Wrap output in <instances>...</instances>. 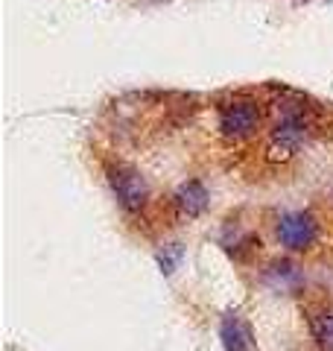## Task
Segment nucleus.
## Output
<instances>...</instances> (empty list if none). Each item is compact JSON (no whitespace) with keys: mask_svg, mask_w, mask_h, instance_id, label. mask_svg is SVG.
Returning a JSON list of instances; mask_svg holds the SVG:
<instances>
[{"mask_svg":"<svg viewBox=\"0 0 333 351\" xmlns=\"http://www.w3.org/2000/svg\"><path fill=\"white\" fill-rule=\"evenodd\" d=\"M263 112L249 97H237L219 106V135L225 141H246L260 129Z\"/></svg>","mask_w":333,"mask_h":351,"instance_id":"nucleus-1","label":"nucleus"},{"mask_svg":"<svg viewBox=\"0 0 333 351\" xmlns=\"http://www.w3.org/2000/svg\"><path fill=\"white\" fill-rule=\"evenodd\" d=\"M106 173H108V184H111V191H114L117 202L123 205L129 214H138L147 208L149 184L140 176V170L129 167V164H108Z\"/></svg>","mask_w":333,"mask_h":351,"instance_id":"nucleus-2","label":"nucleus"},{"mask_svg":"<svg viewBox=\"0 0 333 351\" xmlns=\"http://www.w3.org/2000/svg\"><path fill=\"white\" fill-rule=\"evenodd\" d=\"M275 232H278L281 246L301 252V249H310L319 240V219L310 211H290V214H281Z\"/></svg>","mask_w":333,"mask_h":351,"instance_id":"nucleus-3","label":"nucleus"},{"mask_svg":"<svg viewBox=\"0 0 333 351\" xmlns=\"http://www.w3.org/2000/svg\"><path fill=\"white\" fill-rule=\"evenodd\" d=\"M173 205H175V211H179L182 217L196 219L208 208V191H205V184L199 182V179H190V182L179 184V191H175V196H173Z\"/></svg>","mask_w":333,"mask_h":351,"instance_id":"nucleus-4","label":"nucleus"},{"mask_svg":"<svg viewBox=\"0 0 333 351\" xmlns=\"http://www.w3.org/2000/svg\"><path fill=\"white\" fill-rule=\"evenodd\" d=\"M219 337H222L225 351H251L254 348L251 328L240 313H225V319L219 325Z\"/></svg>","mask_w":333,"mask_h":351,"instance_id":"nucleus-5","label":"nucleus"},{"mask_svg":"<svg viewBox=\"0 0 333 351\" xmlns=\"http://www.w3.org/2000/svg\"><path fill=\"white\" fill-rule=\"evenodd\" d=\"M266 278L275 281L278 287H293V284L301 281V272L293 261H275L269 263V269H266Z\"/></svg>","mask_w":333,"mask_h":351,"instance_id":"nucleus-6","label":"nucleus"},{"mask_svg":"<svg viewBox=\"0 0 333 351\" xmlns=\"http://www.w3.org/2000/svg\"><path fill=\"white\" fill-rule=\"evenodd\" d=\"M313 331H316V339H319V346L325 348V351H333V313L328 316H321V319L313 325Z\"/></svg>","mask_w":333,"mask_h":351,"instance_id":"nucleus-7","label":"nucleus"},{"mask_svg":"<svg viewBox=\"0 0 333 351\" xmlns=\"http://www.w3.org/2000/svg\"><path fill=\"white\" fill-rule=\"evenodd\" d=\"M179 258H182L179 243H170V246H164V252H158V263H161V272H164V276H170V272L175 269Z\"/></svg>","mask_w":333,"mask_h":351,"instance_id":"nucleus-8","label":"nucleus"}]
</instances>
